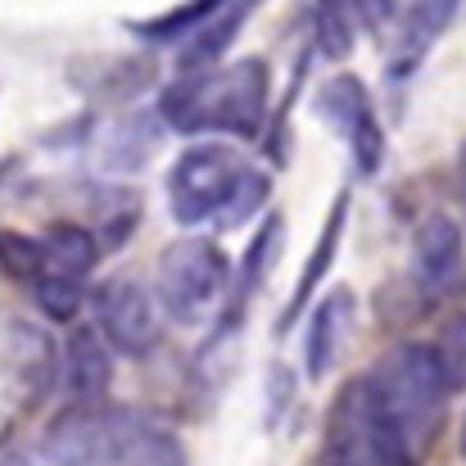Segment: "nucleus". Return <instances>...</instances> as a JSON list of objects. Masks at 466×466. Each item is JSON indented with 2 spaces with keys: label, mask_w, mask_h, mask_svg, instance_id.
Listing matches in <instances>:
<instances>
[{
  "label": "nucleus",
  "mask_w": 466,
  "mask_h": 466,
  "mask_svg": "<svg viewBox=\"0 0 466 466\" xmlns=\"http://www.w3.org/2000/svg\"><path fill=\"white\" fill-rule=\"evenodd\" d=\"M263 199H268V172L245 163L240 150L222 141H199L181 150V158L167 172V208L186 227L199 222L240 227L263 208Z\"/></svg>",
  "instance_id": "f257e3e1"
},
{
  "label": "nucleus",
  "mask_w": 466,
  "mask_h": 466,
  "mask_svg": "<svg viewBox=\"0 0 466 466\" xmlns=\"http://www.w3.org/2000/svg\"><path fill=\"white\" fill-rule=\"evenodd\" d=\"M158 114L177 132H231L254 137L268 114V64L240 59L227 68H190L172 77L158 100Z\"/></svg>",
  "instance_id": "f03ea898"
},
{
  "label": "nucleus",
  "mask_w": 466,
  "mask_h": 466,
  "mask_svg": "<svg viewBox=\"0 0 466 466\" xmlns=\"http://www.w3.org/2000/svg\"><path fill=\"white\" fill-rule=\"evenodd\" d=\"M371 399L385 417V426L394 431L399 449L408 453V462L417 466V458L435 444L440 426H444V412H449V380L440 371V358L431 344H399L390 349L371 376Z\"/></svg>",
  "instance_id": "7ed1b4c3"
},
{
  "label": "nucleus",
  "mask_w": 466,
  "mask_h": 466,
  "mask_svg": "<svg viewBox=\"0 0 466 466\" xmlns=\"http://www.w3.org/2000/svg\"><path fill=\"white\" fill-rule=\"evenodd\" d=\"M227 286H231V263L213 240L186 236V240H177L158 254L155 299L158 309L181 326H199L222 304Z\"/></svg>",
  "instance_id": "20e7f679"
},
{
  "label": "nucleus",
  "mask_w": 466,
  "mask_h": 466,
  "mask_svg": "<svg viewBox=\"0 0 466 466\" xmlns=\"http://www.w3.org/2000/svg\"><path fill=\"white\" fill-rule=\"evenodd\" d=\"M317 466H412L408 453L399 449L394 431L385 426L367 376L349 380L330 412H326V431H321V453Z\"/></svg>",
  "instance_id": "39448f33"
},
{
  "label": "nucleus",
  "mask_w": 466,
  "mask_h": 466,
  "mask_svg": "<svg viewBox=\"0 0 466 466\" xmlns=\"http://www.w3.org/2000/svg\"><path fill=\"white\" fill-rule=\"evenodd\" d=\"M141 426V412L114 408V403H73L68 412L55 417L46 431L41 458L46 466H109L118 444Z\"/></svg>",
  "instance_id": "423d86ee"
},
{
  "label": "nucleus",
  "mask_w": 466,
  "mask_h": 466,
  "mask_svg": "<svg viewBox=\"0 0 466 466\" xmlns=\"http://www.w3.org/2000/svg\"><path fill=\"white\" fill-rule=\"evenodd\" d=\"M96 330L109 349L127 358H146L163 339V309L155 290H146L137 277H109L96 290Z\"/></svg>",
  "instance_id": "0eeeda50"
},
{
  "label": "nucleus",
  "mask_w": 466,
  "mask_h": 466,
  "mask_svg": "<svg viewBox=\"0 0 466 466\" xmlns=\"http://www.w3.org/2000/svg\"><path fill=\"white\" fill-rule=\"evenodd\" d=\"M412 286L431 304H449L466 290V245L462 227L444 213L426 218L412 236Z\"/></svg>",
  "instance_id": "6e6552de"
},
{
  "label": "nucleus",
  "mask_w": 466,
  "mask_h": 466,
  "mask_svg": "<svg viewBox=\"0 0 466 466\" xmlns=\"http://www.w3.org/2000/svg\"><path fill=\"white\" fill-rule=\"evenodd\" d=\"M317 109H321V118L349 141V150H353L362 172H376V167H380V150H385L380 123H376V109H371L367 86H362L353 73L330 77V82L321 86V96H317Z\"/></svg>",
  "instance_id": "1a4fd4ad"
},
{
  "label": "nucleus",
  "mask_w": 466,
  "mask_h": 466,
  "mask_svg": "<svg viewBox=\"0 0 466 466\" xmlns=\"http://www.w3.org/2000/svg\"><path fill=\"white\" fill-rule=\"evenodd\" d=\"M59 367H64V390H68L73 403H100L105 399L114 367H109V344H105L100 330H86V326L73 330Z\"/></svg>",
  "instance_id": "9d476101"
},
{
  "label": "nucleus",
  "mask_w": 466,
  "mask_h": 466,
  "mask_svg": "<svg viewBox=\"0 0 466 466\" xmlns=\"http://www.w3.org/2000/svg\"><path fill=\"white\" fill-rule=\"evenodd\" d=\"M258 5H263V0H222V5L208 14V23L186 36V46H181V73H190V68H213Z\"/></svg>",
  "instance_id": "9b49d317"
},
{
  "label": "nucleus",
  "mask_w": 466,
  "mask_h": 466,
  "mask_svg": "<svg viewBox=\"0 0 466 466\" xmlns=\"http://www.w3.org/2000/svg\"><path fill=\"white\" fill-rule=\"evenodd\" d=\"M353 326V295L349 290H330L317 309H312L309 321V344H304V367H309L312 380H321L335 358H339V344Z\"/></svg>",
  "instance_id": "f8f14e48"
},
{
  "label": "nucleus",
  "mask_w": 466,
  "mask_h": 466,
  "mask_svg": "<svg viewBox=\"0 0 466 466\" xmlns=\"http://www.w3.org/2000/svg\"><path fill=\"white\" fill-rule=\"evenodd\" d=\"M41 254H46V272L82 281L96 268V258H100V240L86 227H77V222H59V227H50L41 236Z\"/></svg>",
  "instance_id": "ddd939ff"
},
{
  "label": "nucleus",
  "mask_w": 466,
  "mask_h": 466,
  "mask_svg": "<svg viewBox=\"0 0 466 466\" xmlns=\"http://www.w3.org/2000/svg\"><path fill=\"white\" fill-rule=\"evenodd\" d=\"M109 466H190V462H186V449H181V440L172 431H163V426L141 417V426L118 444Z\"/></svg>",
  "instance_id": "4468645a"
},
{
  "label": "nucleus",
  "mask_w": 466,
  "mask_h": 466,
  "mask_svg": "<svg viewBox=\"0 0 466 466\" xmlns=\"http://www.w3.org/2000/svg\"><path fill=\"white\" fill-rule=\"evenodd\" d=\"M218 5H222V0H186V5L158 14V18H137V23H127V27H132L137 36H146V41H186L195 27L208 23V14H213Z\"/></svg>",
  "instance_id": "2eb2a0df"
},
{
  "label": "nucleus",
  "mask_w": 466,
  "mask_h": 466,
  "mask_svg": "<svg viewBox=\"0 0 466 466\" xmlns=\"http://www.w3.org/2000/svg\"><path fill=\"white\" fill-rule=\"evenodd\" d=\"M344 208H349V199L339 195V199H335V208H330V218H326V227H321V240H317V249H312L309 268H304V277H299V286H295V299H290L286 321H290V317H299V309L312 299V286L326 277V268H330V258H335V245H339V231H344Z\"/></svg>",
  "instance_id": "dca6fc26"
},
{
  "label": "nucleus",
  "mask_w": 466,
  "mask_h": 466,
  "mask_svg": "<svg viewBox=\"0 0 466 466\" xmlns=\"http://www.w3.org/2000/svg\"><path fill=\"white\" fill-rule=\"evenodd\" d=\"M466 9V0H412L408 5V46L412 50H426L435 36H444L453 23H458V14Z\"/></svg>",
  "instance_id": "f3484780"
},
{
  "label": "nucleus",
  "mask_w": 466,
  "mask_h": 466,
  "mask_svg": "<svg viewBox=\"0 0 466 466\" xmlns=\"http://www.w3.org/2000/svg\"><path fill=\"white\" fill-rule=\"evenodd\" d=\"M155 127H150V118H123L118 127H114V137L105 141V158L114 163V167H141L150 150H155Z\"/></svg>",
  "instance_id": "a211bd4d"
},
{
  "label": "nucleus",
  "mask_w": 466,
  "mask_h": 466,
  "mask_svg": "<svg viewBox=\"0 0 466 466\" xmlns=\"http://www.w3.org/2000/svg\"><path fill=\"white\" fill-rule=\"evenodd\" d=\"M32 295H36L41 312L55 317V321H68V317H77V309H82V281L59 277V272H41L32 281Z\"/></svg>",
  "instance_id": "6ab92c4d"
},
{
  "label": "nucleus",
  "mask_w": 466,
  "mask_h": 466,
  "mask_svg": "<svg viewBox=\"0 0 466 466\" xmlns=\"http://www.w3.org/2000/svg\"><path fill=\"white\" fill-rule=\"evenodd\" d=\"M317 41L330 59L349 55V41H353V14H349V0H317Z\"/></svg>",
  "instance_id": "aec40b11"
},
{
  "label": "nucleus",
  "mask_w": 466,
  "mask_h": 466,
  "mask_svg": "<svg viewBox=\"0 0 466 466\" xmlns=\"http://www.w3.org/2000/svg\"><path fill=\"white\" fill-rule=\"evenodd\" d=\"M431 349H435V358H440V371H444L449 390H466V312L453 317V321L440 330V339H435Z\"/></svg>",
  "instance_id": "412c9836"
},
{
  "label": "nucleus",
  "mask_w": 466,
  "mask_h": 466,
  "mask_svg": "<svg viewBox=\"0 0 466 466\" xmlns=\"http://www.w3.org/2000/svg\"><path fill=\"white\" fill-rule=\"evenodd\" d=\"M0 263L18 277V281H36L46 272V254H41V240H27V236H14V231H0Z\"/></svg>",
  "instance_id": "4be33fe9"
},
{
  "label": "nucleus",
  "mask_w": 466,
  "mask_h": 466,
  "mask_svg": "<svg viewBox=\"0 0 466 466\" xmlns=\"http://www.w3.org/2000/svg\"><path fill=\"white\" fill-rule=\"evenodd\" d=\"M394 5L399 0H349V14H358L367 27H380V23L394 18Z\"/></svg>",
  "instance_id": "5701e85b"
},
{
  "label": "nucleus",
  "mask_w": 466,
  "mask_h": 466,
  "mask_svg": "<svg viewBox=\"0 0 466 466\" xmlns=\"http://www.w3.org/2000/svg\"><path fill=\"white\" fill-rule=\"evenodd\" d=\"M458 199H462V213H466V141L458 150Z\"/></svg>",
  "instance_id": "b1692460"
},
{
  "label": "nucleus",
  "mask_w": 466,
  "mask_h": 466,
  "mask_svg": "<svg viewBox=\"0 0 466 466\" xmlns=\"http://www.w3.org/2000/svg\"><path fill=\"white\" fill-rule=\"evenodd\" d=\"M0 466H46V458H32V453H9V458H0Z\"/></svg>",
  "instance_id": "393cba45"
},
{
  "label": "nucleus",
  "mask_w": 466,
  "mask_h": 466,
  "mask_svg": "<svg viewBox=\"0 0 466 466\" xmlns=\"http://www.w3.org/2000/svg\"><path fill=\"white\" fill-rule=\"evenodd\" d=\"M462 458H466V421H462Z\"/></svg>",
  "instance_id": "a878e982"
}]
</instances>
